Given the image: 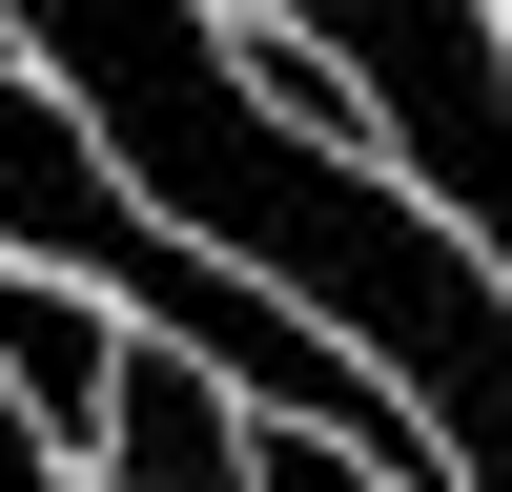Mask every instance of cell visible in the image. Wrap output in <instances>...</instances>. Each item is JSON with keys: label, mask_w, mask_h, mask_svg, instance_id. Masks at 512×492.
<instances>
[{"label": "cell", "mask_w": 512, "mask_h": 492, "mask_svg": "<svg viewBox=\"0 0 512 492\" xmlns=\"http://www.w3.org/2000/svg\"><path fill=\"white\" fill-rule=\"evenodd\" d=\"M246 492H390L349 431H308V410H267V451H246Z\"/></svg>", "instance_id": "obj_3"}, {"label": "cell", "mask_w": 512, "mask_h": 492, "mask_svg": "<svg viewBox=\"0 0 512 492\" xmlns=\"http://www.w3.org/2000/svg\"><path fill=\"white\" fill-rule=\"evenodd\" d=\"M492 21H512V0H492Z\"/></svg>", "instance_id": "obj_5"}, {"label": "cell", "mask_w": 512, "mask_h": 492, "mask_svg": "<svg viewBox=\"0 0 512 492\" xmlns=\"http://www.w3.org/2000/svg\"><path fill=\"white\" fill-rule=\"evenodd\" d=\"M0 492H62V451H41V410L0 390Z\"/></svg>", "instance_id": "obj_4"}, {"label": "cell", "mask_w": 512, "mask_h": 492, "mask_svg": "<svg viewBox=\"0 0 512 492\" xmlns=\"http://www.w3.org/2000/svg\"><path fill=\"white\" fill-rule=\"evenodd\" d=\"M246 451H267V410H246L205 349L123 328V390H103V431H82V472L103 492H246Z\"/></svg>", "instance_id": "obj_1"}, {"label": "cell", "mask_w": 512, "mask_h": 492, "mask_svg": "<svg viewBox=\"0 0 512 492\" xmlns=\"http://www.w3.org/2000/svg\"><path fill=\"white\" fill-rule=\"evenodd\" d=\"M123 287H82V267H0V390L41 410V451H82L103 431V390H123Z\"/></svg>", "instance_id": "obj_2"}]
</instances>
